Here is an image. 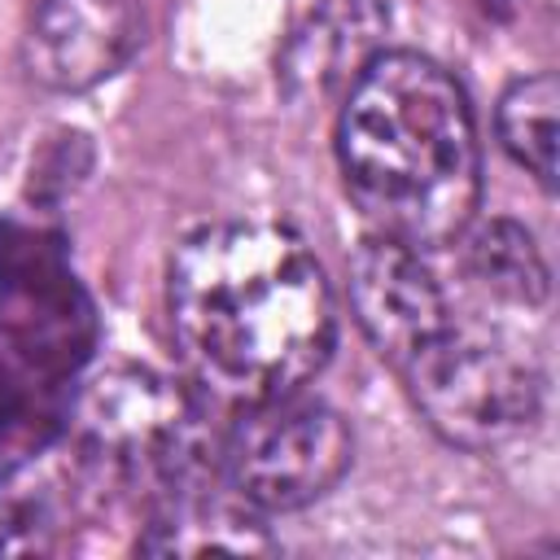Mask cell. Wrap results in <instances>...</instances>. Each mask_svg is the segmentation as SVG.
Returning <instances> with one entry per match:
<instances>
[{
    "label": "cell",
    "instance_id": "cell-7",
    "mask_svg": "<svg viewBox=\"0 0 560 560\" xmlns=\"http://www.w3.org/2000/svg\"><path fill=\"white\" fill-rule=\"evenodd\" d=\"M350 306L363 337L394 372L451 324L446 293L420 254L381 232L350 254Z\"/></svg>",
    "mask_w": 560,
    "mask_h": 560
},
{
    "label": "cell",
    "instance_id": "cell-5",
    "mask_svg": "<svg viewBox=\"0 0 560 560\" xmlns=\"http://www.w3.org/2000/svg\"><path fill=\"white\" fill-rule=\"evenodd\" d=\"M350 455L354 438L341 411L289 394L245 407L219 442V477L254 512H298L346 477Z\"/></svg>",
    "mask_w": 560,
    "mask_h": 560
},
{
    "label": "cell",
    "instance_id": "cell-8",
    "mask_svg": "<svg viewBox=\"0 0 560 560\" xmlns=\"http://www.w3.org/2000/svg\"><path fill=\"white\" fill-rule=\"evenodd\" d=\"M92 486L74 451H39L0 472V556L57 551Z\"/></svg>",
    "mask_w": 560,
    "mask_h": 560
},
{
    "label": "cell",
    "instance_id": "cell-12",
    "mask_svg": "<svg viewBox=\"0 0 560 560\" xmlns=\"http://www.w3.org/2000/svg\"><path fill=\"white\" fill-rule=\"evenodd\" d=\"M499 144L551 192L556 188V144H560V83L551 70L516 79L494 109Z\"/></svg>",
    "mask_w": 560,
    "mask_h": 560
},
{
    "label": "cell",
    "instance_id": "cell-2",
    "mask_svg": "<svg viewBox=\"0 0 560 560\" xmlns=\"http://www.w3.org/2000/svg\"><path fill=\"white\" fill-rule=\"evenodd\" d=\"M337 162L363 219L411 249L468 232L481 201V149L459 79L424 52L368 57L337 118Z\"/></svg>",
    "mask_w": 560,
    "mask_h": 560
},
{
    "label": "cell",
    "instance_id": "cell-10",
    "mask_svg": "<svg viewBox=\"0 0 560 560\" xmlns=\"http://www.w3.org/2000/svg\"><path fill=\"white\" fill-rule=\"evenodd\" d=\"M144 556H262L276 551V538L254 516V508L210 499L201 486L162 499L149 508V525L136 538Z\"/></svg>",
    "mask_w": 560,
    "mask_h": 560
},
{
    "label": "cell",
    "instance_id": "cell-6",
    "mask_svg": "<svg viewBox=\"0 0 560 560\" xmlns=\"http://www.w3.org/2000/svg\"><path fill=\"white\" fill-rule=\"evenodd\" d=\"M136 0H39L22 39L26 74L48 92H88L114 79L140 48Z\"/></svg>",
    "mask_w": 560,
    "mask_h": 560
},
{
    "label": "cell",
    "instance_id": "cell-3",
    "mask_svg": "<svg viewBox=\"0 0 560 560\" xmlns=\"http://www.w3.org/2000/svg\"><path fill=\"white\" fill-rule=\"evenodd\" d=\"M219 442L201 407L166 376L118 368L88 385L74 411V455L96 486L144 490L149 508L197 490L219 468Z\"/></svg>",
    "mask_w": 560,
    "mask_h": 560
},
{
    "label": "cell",
    "instance_id": "cell-9",
    "mask_svg": "<svg viewBox=\"0 0 560 560\" xmlns=\"http://www.w3.org/2000/svg\"><path fill=\"white\" fill-rule=\"evenodd\" d=\"M389 26V4L381 0H324L284 44L280 83L293 96H324L346 74L368 66L376 35Z\"/></svg>",
    "mask_w": 560,
    "mask_h": 560
},
{
    "label": "cell",
    "instance_id": "cell-4",
    "mask_svg": "<svg viewBox=\"0 0 560 560\" xmlns=\"http://www.w3.org/2000/svg\"><path fill=\"white\" fill-rule=\"evenodd\" d=\"M424 424L464 451H494L521 438L542 407V376L490 328L451 324L398 368Z\"/></svg>",
    "mask_w": 560,
    "mask_h": 560
},
{
    "label": "cell",
    "instance_id": "cell-11",
    "mask_svg": "<svg viewBox=\"0 0 560 560\" xmlns=\"http://www.w3.org/2000/svg\"><path fill=\"white\" fill-rule=\"evenodd\" d=\"M464 267L490 298L512 306H542L551 293V271L534 236L512 219L481 223L464 245Z\"/></svg>",
    "mask_w": 560,
    "mask_h": 560
},
{
    "label": "cell",
    "instance_id": "cell-1",
    "mask_svg": "<svg viewBox=\"0 0 560 560\" xmlns=\"http://www.w3.org/2000/svg\"><path fill=\"white\" fill-rule=\"evenodd\" d=\"M166 315L197 381L245 407L298 394L337 346L324 267L262 219L188 232L166 267Z\"/></svg>",
    "mask_w": 560,
    "mask_h": 560
}]
</instances>
